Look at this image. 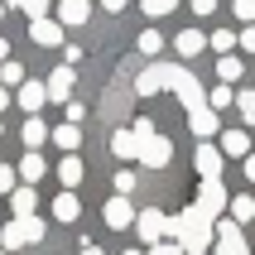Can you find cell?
<instances>
[{"mask_svg": "<svg viewBox=\"0 0 255 255\" xmlns=\"http://www.w3.org/2000/svg\"><path fill=\"white\" fill-rule=\"evenodd\" d=\"M169 236L183 246V255H202L212 246V217H202L198 207H183L169 217Z\"/></svg>", "mask_w": 255, "mask_h": 255, "instance_id": "obj_1", "label": "cell"}, {"mask_svg": "<svg viewBox=\"0 0 255 255\" xmlns=\"http://www.w3.org/2000/svg\"><path fill=\"white\" fill-rule=\"evenodd\" d=\"M43 217H24V222H10V227L0 231V246L5 251H19V246H39L43 241Z\"/></svg>", "mask_w": 255, "mask_h": 255, "instance_id": "obj_2", "label": "cell"}, {"mask_svg": "<svg viewBox=\"0 0 255 255\" xmlns=\"http://www.w3.org/2000/svg\"><path fill=\"white\" fill-rule=\"evenodd\" d=\"M169 92H173L178 101H183L188 111H198V106H207V87H202V82H198V77H193L188 68H178V72H173V87H169Z\"/></svg>", "mask_w": 255, "mask_h": 255, "instance_id": "obj_3", "label": "cell"}, {"mask_svg": "<svg viewBox=\"0 0 255 255\" xmlns=\"http://www.w3.org/2000/svg\"><path fill=\"white\" fill-rule=\"evenodd\" d=\"M135 231H140V241L154 251V246H164V241H169V217L159 212V207H149V212H140V217H135Z\"/></svg>", "mask_w": 255, "mask_h": 255, "instance_id": "obj_4", "label": "cell"}, {"mask_svg": "<svg viewBox=\"0 0 255 255\" xmlns=\"http://www.w3.org/2000/svg\"><path fill=\"white\" fill-rule=\"evenodd\" d=\"M173 63H149V68L135 77V97H154V92H164V87H173Z\"/></svg>", "mask_w": 255, "mask_h": 255, "instance_id": "obj_5", "label": "cell"}, {"mask_svg": "<svg viewBox=\"0 0 255 255\" xmlns=\"http://www.w3.org/2000/svg\"><path fill=\"white\" fill-rule=\"evenodd\" d=\"M193 207H198L202 217H222L231 207V193L222 183H198V198H193Z\"/></svg>", "mask_w": 255, "mask_h": 255, "instance_id": "obj_6", "label": "cell"}, {"mask_svg": "<svg viewBox=\"0 0 255 255\" xmlns=\"http://www.w3.org/2000/svg\"><path fill=\"white\" fill-rule=\"evenodd\" d=\"M193 164H198V178H202V183H222V149H212V144H198Z\"/></svg>", "mask_w": 255, "mask_h": 255, "instance_id": "obj_7", "label": "cell"}, {"mask_svg": "<svg viewBox=\"0 0 255 255\" xmlns=\"http://www.w3.org/2000/svg\"><path fill=\"white\" fill-rule=\"evenodd\" d=\"M169 159H173V140H164V135H154V140L140 144V164L144 169H164Z\"/></svg>", "mask_w": 255, "mask_h": 255, "instance_id": "obj_8", "label": "cell"}, {"mask_svg": "<svg viewBox=\"0 0 255 255\" xmlns=\"http://www.w3.org/2000/svg\"><path fill=\"white\" fill-rule=\"evenodd\" d=\"M29 39L39 43V48H58V43H63V24L48 19V14H43V19H29Z\"/></svg>", "mask_w": 255, "mask_h": 255, "instance_id": "obj_9", "label": "cell"}, {"mask_svg": "<svg viewBox=\"0 0 255 255\" xmlns=\"http://www.w3.org/2000/svg\"><path fill=\"white\" fill-rule=\"evenodd\" d=\"M217 255H251L236 222H222V227H217Z\"/></svg>", "mask_w": 255, "mask_h": 255, "instance_id": "obj_10", "label": "cell"}, {"mask_svg": "<svg viewBox=\"0 0 255 255\" xmlns=\"http://www.w3.org/2000/svg\"><path fill=\"white\" fill-rule=\"evenodd\" d=\"M217 126H222V121H217V111H212V106H198V111H188V130H193L202 144L217 135Z\"/></svg>", "mask_w": 255, "mask_h": 255, "instance_id": "obj_11", "label": "cell"}, {"mask_svg": "<svg viewBox=\"0 0 255 255\" xmlns=\"http://www.w3.org/2000/svg\"><path fill=\"white\" fill-rule=\"evenodd\" d=\"M106 227H116V231L135 227V207H130V198H111V202H106Z\"/></svg>", "mask_w": 255, "mask_h": 255, "instance_id": "obj_12", "label": "cell"}, {"mask_svg": "<svg viewBox=\"0 0 255 255\" xmlns=\"http://www.w3.org/2000/svg\"><path fill=\"white\" fill-rule=\"evenodd\" d=\"M92 19V0H58V24H87Z\"/></svg>", "mask_w": 255, "mask_h": 255, "instance_id": "obj_13", "label": "cell"}, {"mask_svg": "<svg viewBox=\"0 0 255 255\" xmlns=\"http://www.w3.org/2000/svg\"><path fill=\"white\" fill-rule=\"evenodd\" d=\"M72 82H77L72 68H53V72H48V101H68L72 97Z\"/></svg>", "mask_w": 255, "mask_h": 255, "instance_id": "obj_14", "label": "cell"}, {"mask_svg": "<svg viewBox=\"0 0 255 255\" xmlns=\"http://www.w3.org/2000/svg\"><path fill=\"white\" fill-rule=\"evenodd\" d=\"M34 207H39V193H34V188H14V193H10V212H14V222L34 217Z\"/></svg>", "mask_w": 255, "mask_h": 255, "instance_id": "obj_15", "label": "cell"}, {"mask_svg": "<svg viewBox=\"0 0 255 255\" xmlns=\"http://www.w3.org/2000/svg\"><path fill=\"white\" fill-rule=\"evenodd\" d=\"M43 101H48V82H24L19 87V106H24L29 116H39Z\"/></svg>", "mask_w": 255, "mask_h": 255, "instance_id": "obj_16", "label": "cell"}, {"mask_svg": "<svg viewBox=\"0 0 255 255\" xmlns=\"http://www.w3.org/2000/svg\"><path fill=\"white\" fill-rule=\"evenodd\" d=\"M111 149H116V159H140V140H135V130H116V135H111Z\"/></svg>", "mask_w": 255, "mask_h": 255, "instance_id": "obj_17", "label": "cell"}, {"mask_svg": "<svg viewBox=\"0 0 255 255\" xmlns=\"http://www.w3.org/2000/svg\"><path fill=\"white\" fill-rule=\"evenodd\" d=\"M173 48H178V58H198L202 48H207V39H202L198 29H183V34L173 39Z\"/></svg>", "mask_w": 255, "mask_h": 255, "instance_id": "obj_18", "label": "cell"}, {"mask_svg": "<svg viewBox=\"0 0 255 255\" xmlns=\"http://www.w3.org/2000/svg\"><path fill=\"white\" fill-rule=\"evenodd\" d=\"M19 135H24V144H29V154H39V144L48 140V126H43L39 116H29V121H24V130H19Z\"/></svg>", "mask_w": 255, "mask_h": 255, "instance_id": "obj_19", "label": "cell"}, {"mask_svg": "<svg viewBox=\"0 0 255 255\" xmlns=\"http://www.w3.org/2000/svg\"><path fill=\"white\" fill-rule=\"evenodd\" d=\"M77 212H82L77 193H58V198H53V217H58V222H77Z\"/></svg>", "mask_w": 255, "mask_h": 255, "instance_id": "obj_20", "label": "cell"}, {"mask_svg": "<svg viewBox=\"0 0 255 255\" xmlns=\"http://www.w3.org/2000/svg\"><path fill=\"white\" fill-rule=\"evenodd\" d=\"M58 178H63V188H68V193H72V188H77V183H82V159H58Z\"/></svg>", "mask_w": 255, "mask_h": 255, "instance_id": "obj_21", "label": "cell"}, {"mask_svg": "<svg viewBox=\"0 0 255 255\" xmlns=\"http://www.w3.org/2000/svg\"><path fill=\"white\" fill-rule=\"evenodd\" d=\"M53 144H58V149H68V154H72V149L82 144V126H68V121H63V126L53 130Z\"/></svg>", "mask_w": 255, "mask_h": 255, "instance_id": "obj_22", "label": "cell"}, {"mask_svg": "<svg viewBox=\"0 0 255 255\" xmlns=\"http://www.w3.org/2000/svg\"><path fill=\"white\" fill-rule=\"evenodd\" d=\"M222 149H227V154H251V135H246V130H227V135H222Z\"/></svg>", "mask_w": 255, "mask_h": 255, "instance_id": "obj_23", "label": "cell"}, {"mask_svg": "<svg viewBox=\"0 0 255 255\" xmlns=\"http://www.w3.org/2000/svg\"><path fill=\"white\" fill-rule=\"evenodd\" d=\"M43 169H48V164H43L39 154H24V159H19V178H24V188H29V183H39Z\"/></svg>", "mask_w": 255, "mask_h": 255, "instance_id": "obj_24", "label": "cell"}, {"mask_svg": "<svg viewBox=\"0 0 255 255\" xmlns=\"http://www.w3.org/2000/svg\"><path fill=\"white\" fill-rule=\"evenodd\" d=\"M135 48H140L144 58H159V53H164V39H159V29H144L140 39H135Z\"/></svg>", "mask_w": 255, "mask_h": 255, "instance_id": "obj_25", "label": "cell"}, {"mask_svg": "<svg viewBox=\"0 0 255 255\" xmlns=\"http://www.w3.org/2000/svg\"><path fill=\"white\" fill-rule=\"evenodd\" d=\"M251 217H255V198L251 193H246V198H231V222H236V227L251 222Z\"/></svg>", "mask_w": 255, "mask_h": 255, "instance_id": "obj_26", "label": "cell"}, {"mask_svg": "<svg viewBox=\"0 0 255 255\" xmlns=\"http://www.w3.org/2000/svg\"><path fill=\"white\" fill-rule=\"evenodd\" d=\"M207 43H212V48H217V53H222V58H231V48H236V43H241V39H236L231 29H212V39H207Z\"/></svg>", "mask_w": 255, "mask_h": 255, "instance_id": "obj_27", "label": "cell"}, {"mask_svg": "<svg viewBox=\"0 0 255 255\" xmlns=\"http://www.w3.org/2000/svg\"><path fill=\"white\" fill-rule=\"evenodd\" d=\"M231 101H236V92H231L227 82H217L212 92H207V106H212V111H222V106H231Z\"/></svg>", "mask_w": 255, "mask_h": 255, "instance_id": "obj_28", "label": "cell"}, {"mask_svg": "<svg viewBox=\"0 0 255 255\" xmlns=\"http://www.w3.org/2000/svg\"><path fill=\"white\" fill-rule=\"evenodd\" d=\"M140 10L149 14V19H159V14H173V10H178V0H140Z\"/></svg>", "mask_w": 255, "mask_h": 255, "instance_id": "obj_29", "label": "cell"}, {"mask_svg": "<svg viewBox=\"0 0 255 255\" xmlns=\"http://www.w3.org/2000/svg\"><path fill=\"white\" fill-rule=\"evenodd\" d=\"M0 82L5 87H24V68H19V63H0Z\"/></svg>", "mask_w": 255, "mask_h": 255, "instance_id": "obj_30", "label": "cell"}, {"mask_svg": "<svg viewBox=\"0 0 255 255\" xmlns=\"http://www.w3.org/2000/svg\"><path fill=\"white\" fill-rule=\"evenodd\" d=\"M236 111L246 116V126H255V92H236Z\"/></svg>", "mask_w": 255, "mask_h": 255, "instance_id": "obj_31", "label": "cell"}, {"mask_svg": "<svg viewBox=\"0 0 255 255\" xmlns=\"http://www.w3.org/2000/svg\"><path fill=\"white\" fill-rule=\"evenodd\" d=\"M217 77H222V82H236V77H241V58H222V63H217Z\"/></svg>", "mask_w": 255, "mask_h": 255, "instance_id": "obj_32", "label": "cell"}, {"mask_svg": "<svg viewBox=\"0 0 255 255\" xmlns=\"http://www.w3.org/2000/svg\"><path fill=\"white\" fill-rule=\"evenodd\" d=\"M231 10H236V19H241L246 29L255 24V0H231Z\"/></svg>", "mask_w": 255, "mask_h": 255, "instance_id": "obj_33", "label": "cell"}, {"mask_svg": "<svg viewBox=\"0 0 255 255\" xmlns=\"http://www.w3.org/2000/svg\"><path fill=\"white\" fill-rule=\"evenodd\" d=\"M130 130H135V140H154V121H149V116H135V126H130Z\"/></svg>", "mask_w": 255, "mask_h": 255, "instance_id": "obj_34", "label": "cell"}, {"mask_svg": "<svg viewBox=\"0 0 255 255\" xmlns=\"http://www.w3.org/2000/svg\"><path fill=\"white\" fill-rule=\"evenodd\" d=\"M126 193H135V169H121V173H116V198H126Z\"/></svg>", "mask_w": 255, "mask_h": 255, "instance_id": "obj_35", "label": "cell"}, {"mask_svg": "<svg viewBox=\"0 0 255 255\" xmlns=\"http://www.w3.org/2000/svg\"><path fill=\"white\" fill-rule=\"evenodd\" d=\"M48 5H53V0H29L24 14H29V19H43V10H48Z\"/></svg>", "mask_w": 255, "mask_h": 255, "instance_id": "obj_36", "label": "cell"}, {"mask_svg": "<svg viewBox=\"0 0 255 255\" xmlns=\"http://www.w3.org/2000/svg\"><path fill=\"white\" fill-rule=\"evenodd\" d=\"M14 188H19V183H14V169L0 164V193H14Z\"/></svg>", "mask_w": 255, "mask_h": 255, "instance_id": "obj_37", "label": "cell"}, {"mask_svg": "<svg viewBox=\"0 0 255 255\" xmlns=\"http://www.w3.org/2000/svg\"><path fill=\"white\" fill-rule=\"evenodd\" d=\"M149 255H183V246H178V241H164V246H154Z\"/></svg>", "mask_w": 255, "mask_h": 255, "instance_id": "obj_38", "label": "cell"}, {"mask_svg": "<svg viewBox=\"0 0 255 255\" xmlns=\"http://www.w3.org/2000/svg\"><path fill=\"white\" fill-rule=\"evenodd\" d=\"M212 10H217V0H193V14H202V19H207Z\"/></svg>", "mask_w": 255, "mask_h": 255, "instance_id": "obj_39", "label": "cell"}, {"mask_svg": "<svg viewBox=\"0 0 255 255\" xmlns=\"http://www.w3.org/2000/svg\"><path fill=\"white\" fill-rule=\"evenodd\" d=\"M82 116H87V111H82V101H68V126H77Z\"/></svg>", "mask_w": 255, "mask_h": 255, "instance_id": "obj_40", "label": "cell"}, {"mask_svg": "<svg viewBox=\"0 0 255 255\" xmlns=\"http://www.w3.org/2000/svg\"><path fill=\"white\" fill-rule=\"evenodd\" d=\"M241 48H246V53H255V24H251V29L241 34Z\"/></svg>", "mask_w": 255, "mask_h": 255, "instance_id": "obj_41", "label": "cell"}, {"mask_svg": "<svg viewBox=\"0 0 255 255\" xmlns=\"http://www.w3.org/2000/svg\"><path fill=\"white\" fill-rule=\"evenodd\" d=\"M0 63H10V39L0 34Z\"/></svg>", "mask_w": 255, "mask_h": 255, "instance_id": "obj_42", "label": "cell"}, {"mask_svg": "<svg viewBox=\"0 0 255 255\" xmlns=\"http://www.w3.org/2000/svg\"><path fill=\"white\" fill-rule=\"evenodd\" d=\"M246 183H255V154L246 159Z\"/></svg>", "mask_w": 255, "mask_h": 255, "instance_id": "obj_43", "label": "cell"}, {"mask_svg": "<svg viewBox=\"0 0 255 255\" xmlns=\"http://www.w3.org/2000/svg\"><path fill=\"white\" fill-rule=\"evenodd\" d=\"M101 5H106L111 14H116V10H126V0H101Z\"/></svg>", "mask_w": 255, "mask_h": 255, "instance_id": "obj_44", "label": "cell"}, {"mask_svg": "<svg viewBox=\"0 0 255 255\" xmlns=\"http://www.w3.org/2000/svg\"><path fill=\"white\" fill-rule=\"evenodd\" d=\"M5 106H10V92H5V87H0V111H5Z\"/></svg>", "mask_w": 255, "mask_h": 255, "instance_id": "obj_45", "label": "cell"}, {"mask_svg": "<svg viewBox=\"0 0 255 255\" xmlns=\"http://www.w3.org/2000/svg\"><path fill=\"white\" fill-rule=\"evenodd\" d=\"M82 255H101V246H82Z\"/></svg>", "mask_w": 255, "mask_h": 255, "instance_id": "obj_46", "label": "cell"}, {"mask_svg": "<svg viewBox=\"0 0 255 255\" xmlns=\"http://www.w3.org/2000/svg\"><path fill=\"white\" fill-rule=\"evenodd\" d=\"M5 5H14V10H24V5H29V0H5Z\"/></svg>", "mask_w": 255, "mask_h": 255, "instance_id": "obj_47", "label": "cell"}, {"mask_svg": "<svg viewBox=\"0 0 255 255\" xmlns=\"http://www.w3.org/2000/svg\"><path fill=\"white\" fill-rule=\"evenodd\" d=\"M5 10H10V5H5V0H0V19H5Z\"/></svg>", "mask_w": 255, "mask_h": 255, "instance_id": "obj_48", "label": "cell"}, {"mask_svg": "<svg viewBox=\"0 0 255 255\" xmlns=\"http://www.w3.org/2000/svg\"><path fill=\"white\" fill-rule=\"evenodd\" d=\"M126 255H144V251H126Z\"/></svg>", "mask_w": 255, "mask_h": 255, "instance_id": "obj_49", "label": "cell"}, {"mask_svg": "<svg viewBox=\"0 0 255 255\" xmlns=\"http://www.w3.org/2000/svg\"><path fill=\"white\" fill-rule=\"evenodd\" d=\"M0 255H10V251H0Z\"/></svg>", "mask_w": 255, "mask_h": 255, "instance_id": "obj_50", "label": "cell"}, {"mask_svg": "<svg viewBox=\"0 0 255 255\" xmlns=\"http://www.w3.org/2000/svg\"><path fill=\"white\" fill-rule=\"evenodd\" d=\"M0 130H5V126H0Z\"/></svg>", "mask_w": 255, "mask_h": 255, "instance_id": "obj_51", "label": "cell"}]
</instances>
